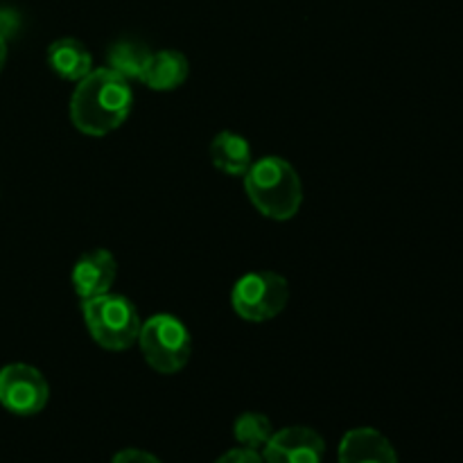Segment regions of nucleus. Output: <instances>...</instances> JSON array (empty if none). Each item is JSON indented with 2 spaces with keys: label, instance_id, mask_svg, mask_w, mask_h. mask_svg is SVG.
<instances>
[{
  "label": "nucleus",
  "instance_id": "obj_18",
  "mask_svg": "<svg viewBox=\"0 0 463 463\" xmlns=\"http://www.w3.org/2000/svg\"><path fill=\"white\" fill-rule=\"evenodd\" d=\"M5 61H7V41H5L3 36H0V72H3Z\"/></svg>",
  "mask_w": 463,
  "mask_h": 463
},
{
  "label": "nucleus",
  "instance_id": "obj_5",
  "mask_svg": "<svg viewBox=\"0 0 463 463\" xmlns=\"http://www.w3.org/2000/svg\"><path fill=\"white\" fill-rule=\"evenodd\" d=\"M289 301V285L276 271L244 274L231 292L235 315L251 324H265L279 317Z\"/></svg>",
  "mask_w": 463,
  "mask_h": 463
},
{
  "label": "nucleus",
  "instance_id": "obj_11",
  "mask_svg": "<svg viewBox=\"0 0 463 463\" xmlns=\"http://www.w3.org/2000/svg\"><path fill=\"white\" fill-rule=\"evenodd\" d=\"M211 161L224 175L244 176L253 163V149L244 136L222 131L211 143Z\"/></svg>",
  "mask_w": 463,
  "mask_h": 463
},
{
  "label": "nucleus",
  "instance_id": "obj_4",
  "mask_svg": "<svg viewBox=\"0 0 463 463\" xmlns=\"http://www.w3.org/2000/svg\"><path fill=\"white\" fill-rule=\"evenodd\" d=\"M145 362L163 375L179 373L193 355V337L175 315H154L140 326L138 342Z\"/></svg>",
  "mask_w": 463,
  "mask_h": 463
},
{
  "label": "nucleus",
  "instance_id": "obj_7",
  "mask_svg": "<svg viewBox=\"0 0 463 463\" xmlns=\"http://www.w3.org/2000/svg\"><path fill=\"white\" fill-rule=\"evenodd\" d=\"M324 439L310 428H285L271 434L262 448L265 463H321L324 459Z\"/></svg>",
  "mask_w": 463,
  "mask_h": 463
},
{
  "label": "nucleus",
  "instance_id": "obj_1",
  "mask_svg": "<svg viewBox=\"0 0 463 463\" xmlns=\"http://www.w3.org/2000/svg\"><path fill=\"white\" fill-rule=\"evenodd\" d=\"M134 107L129 81L111 68H93L77 81L71 98V120L81 134L107 136L125 125Z\"/></svg>",
  "mask_w": 463,
  "mask_h": 463
},
{
  "label": "nucleus",
  "instance_id": "obj_12",
  "mask_svg": "<svg viewBox=\"0 0 463 463\" xmlns=\"http://www.w3.org/2000/svg\"><path fill=\"white\" fill-rule=\"evenodd\" d=\"M48 66L66 81H80L93 71L89 48L77 39H59L48 48Z\"/></svg>",
  "mask_w": 463,
  "mask_h": 463
},
{
  "label": "nucleus",
  "instance_id": "obj_13",
  "mask_svg": "<svg viewBox=\"0 0 463 463\" xmlns=\"http://www.w3.org/2000/svg\"><path fill=\"white\" fill-rule=\"evenodd\" d=\"M149 57H152V52L147 50V45L138 43V41L122 39L118 43H113L111 50H109L107 68H111L113 72L125 77L127 81H140L143 80L145 68H147Z\"/></svg>",
  "mask_w": 463,
  "mask_h": 463
},
{
  "label": "nucleus",
  "instance_id": "obj_17",
  "mask_svg": "<svg viewBox=\"0 0 463 463\" xmlns=\"http://www.w3.org/2000/svg\"><path fill=\"white\" fill-rule=\"evenodd\" d=\"M16 30H18L16 12H12V9H0V36L7 41L9 36L16 34Z\"/></svg>",
  "mask_w": 463,
  "mask_h": 463
},
{
  "label": "nucleus",
  "instance_id": "obj_16",
  "mask_svg": "<svg viewBox=\"0 0 463 463\" xmlns=\"http://www.w3.org/2000/svg\"><path fill=\"white\" fill-rule=\"evenodd\" d=\"M111 463H161V461H158L154 455H149V452L134 450V448H129V450L118 452V455L113 457Z\"/></svg>",
  "mask_w": 463,
  "mask_h": 463
},
{
  "label": "nucleus",
  "instance_id": "obj_2",
  "mask_svg": "<svg viewBox=\"0 0 463 463\" xmlns=\"http://www.w3.org/2000/svg\"><path fill=\"white\" fill-rule=\"evenodd\" d=\"M244 179L249 202L269 220H292L303 203V184L292 163L280 156H262L251 163Z\"/></svg>",
  "mask_w": 463,
  "mask_h": 463
},
{
  "label": "nucleus",
  "instance_id": "obj_3",
  "mask_svg": "<svg viewBox=\"0 0 463 463\" xmlns=\"http://www.w3.org/2000/svg\"><path fill=\"white\" fill-rule=\"evenodd\" d=\"M81 317L93 342L107 351H127L138 342L143 321L127 297L107 292L81 301Z\"/></svg>",
  "mask_w": 463,
  "mask_h": 463
},
{
  "label": "nucleus",
  "instance_id": "obj_6",
  "mask_svg": "<svg viewBox=\"0 0 463 463\" xmlns=\"http://www.w3.org/2000/svg\"><path fill=\"white\" fill-rule=\"evenodd\" d=\"M50 401L48 380L30 364H9L0 369V405L16 416H34Z\"/></svg>",
  "mask_w": 463,
  "mask_h": 463
},
{
  "label": "nucleus",
  "instance_id": "obj_9",
  "mask_svg": "<svg viewBox=\"0 0 463 463\" xmlns=\"http://www.w3.org/2000/svg\"><path fill=\"white\" fill-rule=\"evenodd\" d=\"M339 463H398V455L378 430L357 428L339 443Z\"/></svg>",
  "mask_w": 463,
  "mask_h": 463
},
{
  "label": "nucleus",
  "instance_id": "obj_10",
  "mask_svg": "<svg viewBox=\"0 0 463 463\" xmlns=\"http://www.w3.org/2000/svg\"><path fill=\"white\" fill-rule=\"evenodd\" d=\"M188 72L190 63L184 52H179V50H161V52H152L140 81L147 89L167 93V90L179 89L188 80Z\"/></svg>",
  "mask_w": 463,
  "mask_h": 463
},
{
  "label": "nucleus",
  "instance_id": "obj_15",
  "mask_svg": "<svg viewBox=\"0 0 463 463\" xmlns=\"http://www.w3.org/2000/svg\"><path fill=\"white\" fill-rule=\"evenodd\" d=\"M215 463H265L262 455L258 450H249V448H235V450L224 452Z\"/></svg>",
  "mask_w": 463,
  "mask_h": 463
},
{
  "label": "nucleus",
  "instance_id": "obj_14",
  "mask_svg": "<svg viewBox=\"0 0 463 463\" xmlns=\"http://www.w3.org/2000/svg\"><path fill=\"white\" fill-rule=\"evenodd\" d=\"M235 441L242 448L249 450H260L267 446V441L271 439L274 430H271V420L267 416L258 414V411H247V414L240 416L233 425Z\"/></svg>",
  "mask_w": 463,
  "mask_h": 463
},
{
  "label": "nucleus",
  "instance_id": "obj_8",
  "mask_svg": "<svg viewBox=\"0 0 463 463\" xmlns=\"http://www.w3.org/2000/svg\"><path fill=\"white\" fill-rule=\"evenodd\" d=\"M118 262L111 251L107 249H93L86 251L80 260L75 262L71 274V283L80 301L102 297L111 292V285L116 283Z\"/></svg>",
  "mask_w": 463,
  "mask_h": 463
}]
</instances>
